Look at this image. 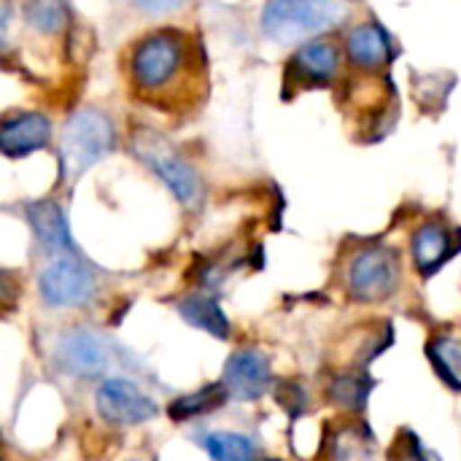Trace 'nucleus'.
I'll return each mask as SVG.
<instances>
[{
  "label": "nucleus",
  "instance_id": "18",
  "mask_svg": "<svg viewBox=\"0 0 461 461\" xmlns=\"http://www.w3.org/2000/svg\"><path fill=\"white\" fill-rule=\"evenodd\" d=\"M24 22L41 35H54L68 22V0H24Z\"/></svg>",
  "mask_w": 461,
  "mask_h": 461
},
{
  "label": "nucleus",
  "instance_id": "14",
  "mask_svg": "<svg viewBox=\"0 0 461 461\" xmlns=\"http://www.w3.org/2000/svg\"><path fill=\"white\" fill-rule=\"evenodd\" d=\"M413 265L421 276H432L451 254V232L438 224V221H427L413 232Z\"/></svg>",
  "mask_w": 461,
  "mask_h": 461
},
{
  "label": "nucleus",
  "instance_id": "8",
  "mask_svg": "<svg viewBox=\"0 0 461 461\" xmlns=\"http://www.w3.org/2000/svg\"><path fill=\"white\" fill-rule=\"evenodd\" d=\"M221 381H224V386L230 389L232 397H238L243 402H254L270 389L273 370H270V362H267V357L262 351L240 348L227 359Z\"/></svg>",
  "mask_w": 461,
  "mask_h": 461
},
{
  "label": "nucleus",
  "instance_id": "7",
  "mask_svg": "<svg viewBox=\"0 0 461 461\" xmlns=\"http://www.w3.org/2000/svg\"><path fill=\"white\" fill-rule=\"evenodd\" d=\"M95 408L97 416L113 427H138L159 413L157 402L146 392L122 378H108L97 386Z\"/></svg>",
  "mask_w": 461,
  "mask_h": 461
},
{
  "label": "nucleus",
  "instance_id": "6",
  "mask_svg": "<svg viewBox=\"0 0 461 461\" xmlns=\"http://www.w3.org/2000/svg\"><path fill=\"white\" fill-rule=\"evenodd\" d=\"M38 289L43 303L51 308H81L95 300L97 281L81 259L73 254H59L43 267Z\"/></svg>",
  "mask_w": 461,
  "mask_h": 461
},
{
  "label": "nucleus",
  "instance_id": "21",
  "mask_svg": "<svg viewBox=\"0 0 461 461\" xmlns=\"http://www.w3.org/2000/svg\"><path fill=\"white\" fill-rule=\"evenodd\" d=\"M370 389H373V384L367 378H362V375H340V378H335L330 394H332V400L340 408H346V411H362L367 405Z\"/></svg>",
  "mask_w": 461,
  "mask_h": 461
},
{
  "label": "nucleus",
  "instance_id": "17",
  "mask_svg": "<svg viewBox=\"0 0 461 461\" xmlns=\"http://www.w3.org/2000/svg\"><path fill=\"white\" fill-rule=\"evenodd\" d=\"M230 397V389L221 384H211V386H203L200 392L194 394H184L178 397L176 402H170V419L184 424V421H192V419H200L216 408H221Z\"/></svg>",
  "mask_w": 461,
  "mask_h": 461
},
{
  "label": "nucleus",
  "instance_id": "24",
  "mask_svg": "<svg viewBox=\"0 0 461 461\" xmlns=\"http://www.w3.org/2000/svg\"><path fill=\"white\" fill-rule=\"evenodd\" d=\"M351 3H354V0H351Z\"/></svg>",
  "mask_w": 461,
  "mask_h": 461
},
{
  "label": "nucleus",
  "instance_id": "13",
  "mask_svg": "<svg viewBox=\"0 0 461 461\" xmlns=\"http://www.w3.org/2000/svg\"><path fill=\"white\" fill-rule=\"evenodd\" d=\"M346 51L357 68L378 70L392 59V35L378 22H362L348 32Z\"/></svg>",
  "mask_w": 461,
  "mask_h": 461
},
{
  "label": "nucleus",
  "instance_id": "22",
  "mask_svg": "<svg viewBox=\"0 0 461 461\" xmlns=\"http://www.w3.org/2000/svg\"><path fill=\"white\" fill-rule=\"evenodd\" d=\"M392 461H432L427 448L421 446V440L411 432V429H402L397 438H394V446H392Z\"/></svg>",
  "mask_w": 461,
  "mask_h": 461
},
{
  "label": "nucleus",
  "instance_id": "1",
  "mask_svg": "<svg viewBox=\"0 0 461 461\" xmlns=\"http://www.w3.org/2000/svg\"><path fill=\"white\" fill-rule=\"evenodd\" d=\"M194 76V43L181 30H154L130 54V78L138 95L154 103L170 100L173 89Z\"/></svg>",
  "mask_w": 461,
  "mask_h": 461
},
{
  "label": "nucleus",
  "instance_id": "11",
  "mask_svg": "<svg viewBox=\"0 0 461 461\" xmlns=\"http://www.w3.org/2000/svg\"><path fill=\"white\" fill-rule=\"evenodd\" d=\"M24 216L38 238L41 246H46L49 251L57 254H73V238H70V227L65 219V211L59 203L54 200H32L24 205Z\"/></svg>",
  "mask_w": 461,
  "mask_h": 461
},
{
  "label": "nucleus",
  "instance_id": "16",
  "mask_svg": "<svg viewBox=\"0 0 461 461\" xmlns=\"http://www.w3.org/2000/svg\"><path fill=\"white\" fill-rule=\"evenodd\" d=\"M178 313L186 324L219 338V340H227L230 338V321L221 311V305L213 300V297H205V294H189L186 300L178 303Z\"/></svg>",
  "mask_w": 461,
  "mask_h": 461
},
{
  "label": "nucleus",
  "instance_id": "15",
  "mask_svg": "<svg viewBox=\"0 0 461 461\" xmlns=\"http://www.w3.org/2000/svg\"><path fill=\"white\" fill-rule=\"evenodd\" d=\"M327 461H381L378 448L367 427L362 424H343L330 435Z\"/></svg>",
  "mask_w": 461,
  "mask_h": 461
},
{
  "label": "nucleus",
  "instance_id": "23",
  "mask_svg": "<svg viewBox=\"0 0 461 461\" xmlns=\"http://www.w3.org/2000/svg\"><path fill=\"white\" fill-rule=\"evenodd\" d=\"M130 3L146 16H165V14L178 11L186 0H130Z\"/></svg>",
  "mask_w": 461,
  "mask_h": 461
},
{
  "label": "nucleus",
  "instance_id": "2",
  "mask_svg": "<svg viewBox=\"0 0 461 461\" xmlns=\"http://www.w3.org/2000/svg\"><path fill=\"white\" fill-rule=\"evenodd\" d=\"M116 151V127L100 108H78L59 135V170L62 178H81L89 167Z\"/></svg>",
  "mask_w": 461,
  "mask_h": 461
},
{
  "label": "nucleus",
  "instance_id": "3",
  "mask_svg": "<svg viewBox=\"0 0 461 461\" xmlns=\"http://www.w3.org/2000/svg\"><path fill=\"white\" fill-rule=\"evenodd\" d=\"M132 149L138 159L146 162V167L173 192V197L189 208L197 211L205 200V181L197 173V167L184 159L162 135L157 132H138L132 140Z\"/></svg>",
  "mask_w": 461,
  "mask_h": 461
},
{
  "label": "nucleus",
  "instance_id": "20",
  "mask_svg": "<svg viewBox=\"0 0 461 461\" xmlns=\"http://www.w3.org/2000/svg\"><path fill=\"white\" fill-rule=\"evenodd\" d=\"M203 448L213 461H254V446L238 432H211L203 438Z\"/></svg>",
  "mask_w": 461,
  "mask_h": 461
},
{
  "label": "nucleus",
  "instance_id": "12",
  "mask_svg": "<svg viewBox=\"0 0 461 461\" xmlns=\"http://www.w3.org/2000/svg\"><path fill=\"white\" fill-rule=\"evenodd\" d=\"M340 65H343V54L332 41H311L294 54L292 73L297 76L300 84L321 86L340 73Z\"/></svg>",
  "mask_w": 461,
  "mask_h": 461
},
{
  "label": "nucleus",
  "instance_id": "10",
  "mask_svg": "<svg viewBox=\"0 0 461 461\" xmlns=\"http://www.w3.org/2000/svg\"><path fill=\"white\" fill-rule=\"evenodd\" d=\"M57 359L65 373L78 378L100 375L108 365V354L103 340L89 330H73L68 332L57 346Z\"/></svg>",
  "mask_w": 461,
  "mask_h": 461
},
{
  "label": "nucleus",
  "instance_id": "4",
  "mask_svg": "<svg viewBox=\"0 0 461 461\" xmlns=\"http://www.w3.org/2000/svg\"><path fill=\"white\" fill-rule=\"evenodd\" d=\"M340 16L338 0H267L262 8V32L276 43H300L324 32Z\"/></svg>",
  "mask_w": 461,
  "mask_h": 461
},
{
  "label": "nucleus",
  "instance_id": "19",
  "mask_svg": "<svg viewBox=\"0 0 461 461\" xmlns=\"http://www.w3.org/2000/svg\"><path fill=\"white\" fill-rule=\"evenodd\" d=\"M429 362L435 373L451 389L461 392V340L456 338H438L429 343Z\"/></svg>",
  "mask_w": 461,
  "mask_h": 461
},
{
  "label": "nucleus",
  "instance_id": "9",
  "mask_svg": "<svg viewBox=\"0 0 461 461\" xmlns=\"http://www.w3.org/2000/svg\"><path fill=\"white\" fill-rule=\"evenodd\" d=\"M51 119L43 113H14L0 127V151L11 159L35 154L51 143Z\"/></svg>",
  "mask_w": 461,
  "mask_h": 461
},
{
  "label": "nucleus",
  "instance_id": "5",
  "mask_svg": "<svg viewBox=\"0 0 461 461\" xmlns=\"http://www.w3.org/2000/svg\"><path fill=\"white\" fill-rule=\"evenodd\" d=\"M400 278L402 267L397 251L386 246H370L351 259L348 292L357 303H381L397 292Z\"/></svg>",
  "mask_w": 461,
  "mask_h": 461
}]
</instances>
